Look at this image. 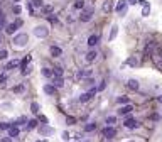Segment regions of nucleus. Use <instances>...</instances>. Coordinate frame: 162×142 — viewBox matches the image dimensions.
I'll use <instances>...</instances> for the list:
<instances>
[{
    "instance_id": "f257e3e1",
    "label": "nucleus",
    "mask_w": 162,
    "mask_h": 142,
    "mask_svg": "<svg viewBox=\"0 0 162 142\" xmlns=\"http://www.w3.org/2000/svg\"><path fill=\"white\" fill-rule=\"evenodd\" d=\"M14 44L17 47H24L27 43H29V36L27 34H24V32H20V34H17V36H14Z\"/></svg>"
},
{
    "instance_id": "f03ea898",
    "label": "nucleus",
    "mask_w": 162,
    "mask_h": 142,
    "mask_svg": "<svg viewBox=\"0 0 162 142\" xmlns=\"http://www.w3.org/2000/svg\"><path fill=\"white\" fill-rule=\"evenodd\" d=\"M47 34H49V29H47V26H36L34 27V36L39 39H44L47 37Z\"/></svg>"
},
{
    "instance_id": "7ed1b4c3",
    "label": "nucleus",
    "mask_w": 162,
    "mask_h": 142,
    "mask_svg": "<svg viewBox=\"0 0 162 142\" xmlns=\"http://www.w3.org/2000/svg\"><path fill=\"white\" fill-rule=\"evenodd\" d=\"M91 17H93V7H85L83 12H81V15H79V21L81 22H90Z\"/></svg>"
},
{
    "instance_id": "20e7f679",
    "label": "nucleus",
    "mask_w": 162,
    "mask_h": 142,
    "mask_svg": "<svg viewBox=\"0 0 162 142\" xmlns=\"http://www.w3.org/2000/svg\"><path fill=\"white\" fill-rule=\"evenodd\" d=\"M95 95H96V88H91L88 93H83V95H81V96H79V102H81V103H88V102L93 98Z\"/></svg>"
},
{
    "instance_id": "39448f33",
    "label": "nucleus",
    "mask_w": 162,
    "mask_h": 142,
    "mask_svg": "<svg viewBox=\"0 0 162 142\" xmlns=\"http://www.w3.org/2000/svg\"><path fill=\"white\" fill-rule=\"evenodd\" d=\"M103 137H107V139H113L117 135V129L115 127H105V129H103Z\"/></svg>"
},
{
    "instance_id": "423d86ee",
    "label": "nucleus",
    "mask_w": 162,
    "mask_h": 142,
    "mask_svg": "<svg viewBox=\"0 0 162 142\" xmlns=\"http://www.w3.org/2000/svg\"><path fill=\"white\" fill-rule=\"evenodd\" d=\"M123 125H125V127H127V129L133 130V129H137V127H139V122H137L135 118H132V117H128L127 120L123 122Z\"/></svg>"
},
{
    "instance_id": "0eeeda50",
    "label": "nucleus",
    "mask_w": 162,
    "mask_h": 142,
    "mask_svg": "<svg viewBox=\"0 0 162 142\" xmlns=\"http://www.w3.org/2000/svg\"><path fill=\"white\" fill-rule=\"evenodd\" d=\"M96 58H98V52L95 51V49H90V51L86 52V63H93L95 59H96Z\"/></svg>"
},
{
    "instance_id": "6e6552de",
    "label": "nucleus",
    "mask_w": 162,
    "mask_h": 142,
    "mask_svg": "<svg viewBox=\"0 0 162 142\" xmlns=\"http://www.w3.org/2000/svg\"><path fill=\"white\" fill-rule=\"evenodd\" d=\"M49 52H51L52 58H61V54H63V49H61L59 46H51Z\"/></svg>"
},
{
    "instance_id": "1a4fd4ad",
    "label": "nucleus",
    "mask_w": 162,
    "mask_h": 142,
    "mask_svg": "<svg viewBox=\"0 0 162 142\" xmlns=\"http://www.w3.org/2000/svg\"><path fill=\"white\" fill-rule=\"evenodd\" d=\"M125 9H127V2H125V0H118V4H117L115 10L118 14H125Z\"/></svg>"
},
{
    "instance_id": "9d476101",
    "label": "nucleus",
    "mask_w": 162,
    "mask_h": 142,
    "mask_svg": "<svg viewBox=\"0 0 162 142\" xmlns=\"http://www.w3.org/2000/svg\"><path fill=\"white\" fill-rule=\"evenodd\" d=\"M98 41H100L98 36H90V37H88V47H90V49H93V47L98 44Z\"/></svg>"
},
{
    "instance_id": "9b49d317",
    "label": "nucleus",
    "mask_w": 162,
    "mask_h": 142,
    "mask_svg": "<svg viewBox=\"0 0 162 142\" xmlns=\"http://www.w3.org/2000/svg\"><path fill=\"white\" fill-rule=\"evenodd\" d=\"M17 24H15V22H12V24H9V26L5 27V30H7V34L9 36H12V34H15V32H17Z\"/></svg>"
},
{
    "instance_id": "f8f14e48",
    "label": "nucleus",
    "mask_w": 162,
    "mask_h": 142,
    "mask_svg": "<svg viewBox=\"0 0 162 142\" xmlns=\"http://www.w3.org/2000/svg\"><path fill=\"white\" fill-rule=\"evenodd\" d=\"M132 110H133V107H132V105H125V107H122V108H120V110H118V113H120V115H128V113H130V112H132Z\"/></svg>"
},
{
    "instance_id": "ddd939ff",
    "label": "nucleus",
    "mask_w": 162,
    "mask_h": 142,
    "mask_svg": "<svg viewBox=\"0 0 162 142\" xmlns=\"http://www.w3.org/2000/svg\"><path fill=\"white\" fill-rule=\"evenodd\" d=\"M39 132L42 134V135H52L54 130H52L51 127H47V124H46V127H39Z\"/></svg>"
},
{
    "instance_id": "4468645a",
    "label": "nucleus",
    "mask_w": 162,
    "mask_h": 142,
    "mask_svg": "<svg viewBox=\"0 0 162 142\" xmlns=\"http://www.w3.org/2000/svg\"><path fill=\"white\" fill-rule=\"evenodd\" d=\"M127 86H128V88H130L132 91H137V90H139V81H137V80H128V81H127Z\"/></svg>"
},
{
    "instance_id": "2eb2a0df",
    "label": "nucleus",
    "mask_w": 162,
    "mask_h": 142,
    "mask_svg": "<svg viewBox=\"0 0 162 142\" xmlns=\"http://www.w3.org/2000/svg\"><path fill=\"white\" fill-rule=\"evenodd\" d=\"M111 10H113V4H111L110 0H105V2H103V12L110 14Z\"/></svg>"
},
{
    "instance_id": "dca6fc26",
    "label": "nucleus",
    "mask_w": 162,
    "mask_h": 142,
    "mask_svg": "<svg viewBox=\"0 0 162 142\" xmlns=\"http://www.w3.org/2000/svg\"><path fill=\"white\" fill-rule=\"evenodd\" d=\"M20 65V59H12L7 63V66H5V69H14V68H17V66Z\"/></svg>"
},
{
    "instance_id": "f3484780",
    "label": "nucleus",
    "mask_w": 162,
    "mask_h": 142,
    "mask_svg": "<svg viewBox=\"0 0 162 142\" xmlns=\"http://www.w3.org/2000/svg\"><path fill=\"white\" fill-rule=\"evenodd\" d=\"M7 130H9V137H12V139H14V137H17L19 132H20V130H19V127H12V125H10Z\"/></svg>"
},
{
    "instance_id": "a211bd4d",
    "label": "nucleus",
    "mask_w": 162,
    "mask_h": 142,
    "mask_svg": "<svg viewBox=\"0 0 162 142\" xmlns=\"http://www.w3.org/2000/svg\"><path fill=\"white\" fill-rule=\"evenodd\" d=\"M41 73H42V76L47 78V80H51V78L54 76V73H52L51 68H42V71H41Z\"/></svg>"
},
{
    "instance_id": "6ab92c4d",
    "label": "nucleus",
    "mask_w": 162,
    "mask_h": 142,
    "mask_svg": "<svg viewBox=\"0 0 162 142\" xmlns=\"http://www.w3.org/2000/svg\"><path fill=\"white\" fill-rule=\"evenodd\" d=\"M44 93L46 95H54L56 93V88H54V85H44Z\"/></svg>"
},
{
    "instance_id": "aec40b11",
    "label": "nucleus",
    "mask_w": 162,
    "mask_h": 142,
    "mask_svg": "<svg viewBox=\"0 0 162 142\" xmlns=\"http://www.w3.org/2000/svg\"><path fill=\"white\" fill-rule=\"evenodd\" d=\"M73 9L74 10H83L85 9V0H76V2L73 4Z\"/></svg>"
},
{
    "instance_id": "412c9836",
    "label": "nucleus",
    "mask_w": 162,
    "mask_h": 142,
    "mask_svg": "<svg viewBox=\"0 0 162 142\" xmlns=\"http://www.w3.org/2000/svg\"><path fill=\"white\" fill-rule=\"evenodd\" d=\"M63 86H64L63 76H56V78H54V88H63Z\"/></svg>"
},
{
    "instance_id": "4be33fe9",
    "label": "nucleus",
    "mask_w": 162,
    "mask_h": 142,
    "mask_svg": "<svg viewBox=\"0 0 162 142\" xmlns=\"http://www.w3.org/2000/svg\"><path fill=\"white\" fill-rule=\"evenodd\" d=\"M44 5V0H30V7L32 9H41Z\"/></svg>"
},
{
    "instance_id": "5701e85b",
    "label": "nucleus",
    "mask_w": 162,
    "mask_h": 142,
    "mask_svg": "<svg viewBox=\"0 0 162 142\" xmlns=\"http://www.w3.org/2000/svg\"><path fill=\"white\" fill-rule=\"evenodd\" d=\"M127 65H128V66H132V68H137V66L140 65V63H139V59H137L135 56H132V58H128Z\"/></svg>"
},
{
    "instance_id": "b1692460",
    "label": "nucleus",
    "mask_w": 162,
    "mask_h": 142,
    "mask_svg": "<svg viewBox=\"0 0 162 142\" xmlns=\"http://www.w3.org/2000/svg\"><path fill=\"white\" fill-rule=\"evenodd\" d=\"M14 93L15 95H20V93H24L26 91V85H17V86H14Z\"/></svg>"
},
{
    "instance_id": "393cba45",
    "label": "nucleus",
    "mask_w": 162,
    "mask_h": 142,
    "mask_svg": "<svg viewBox=\"0 0 162 142\" xmlns=\"http://www.w3.org/2000/svg\"><path fill=\"white\" fill-rule=\"evenodd\" d=\"M30 59H32V56H30V54H27V56H26V58H24V59L20 61V65H19V66H20V68L24 69V68H26V66H27V65H29V63H30Z\"/></svg>"
},
{
    "instance_id": "a878e982",
    "label": "nucleus",
    "mask_w": 162,
    "mask_h": 142,
    "mask_svg": "<svg viewBox=\"0 0 162 142\" xmlns=\"http://www.w3.org/2000/svg\"><path fill=\"white\" fill-rule=\"evenodd\" d=\"M52 10H54V7H52L51 4H47V5H42V12L46 14V15H49V14H52Z\"/></svg>"
},
{
    "instance_id": "bb28decb",
    "label": "nucleus",
    "mask_w": 162,
    "mask_h": 142,
    "mask_svg": "<svg viewBox=\"0 0 162 142\" xmlns=\"http://www.w3.org/2000/svg\"><path fill=\"white\" fill-rule=\"evenodd\" d=\"M37 125H39V120H36V118H34V120H29V122H27V130L36 129Z\"/></svg>"
},
{
    "instance_id": "cd10ccee",
    "label": "nucleus",
    "mask_w": 162,
    "mask_h": 142,
    "mask_svg": "<svg viewBox=\"0 0 162 142\" xmlns=\"http://www.w3.org/2000/svg\"><path fill=\"white\" fill-rule=\"evenodd\" d=\"M95 129H96V124H93V122H91V124H86V125H85V132H93Z\"/></svg>"
},
{
    "instance_id": "c85d7f7f",
    "label": "nucleus",
    "mask_w": 162,
    "mask_h": 142,
    "mask_svg": "<svg viewBox=\"0 0 162 142\" xmlns=\"http://www.w3.org/2000/svg\"><path fill=\"white\" fill-rule=\"evenodd\" d=\"M128 100H130V98L123 95V96H120V98L117 100V103H120V105H127V103H128Z\"/></svg>"
},
{
    "instance_id": "c756f323",
    "label": "nucleus",
    "mask_w": 162,
    "mask_h": 142,
    "mask_svg": "<svg viewBox=\"0 0 162 142\" xmlns=\"http://www.w3.org/2000/svg\"><path fill=\"white\" fill-rule=\"evenodd\" d=\"M9 58V51L7 49H0V59L4 61V59H7Z\"/></svg>"
},
{
    "instance_id": "7c9ffc66",
    "label": "nucleus",
    "mask_w": 162,
    "mask_h": 142,
    "mask_svg": "<svg viewBox=\"0 0 162 142\" xmlns=\"http://www.w3.org/2000/svg\"><path fill=\"white\" fill-rule=\"evenodd\" d=\"M149 14H150V7H149V4H144V10H142V15H144V17H147Z\"/></svg>"
},
{
    "instance_id": "2f4dec72",
    "label": "nucleus",
    "mask_w": 162,
    "mask_h": 142,
    "mask_svg": "<svg viewBox=\"0 0 162 142\" xmlns=\"http://www.w3.org/2000/svg\"><path fill=\"white\" fill-rule=\"evenodd\" d=\"M117 32H118V27H117V26H113V27H111V34H110V41H113V39L117 37Z\"/></svg>"
},
{
    "instance_id": "473e14b6",
    "label": "nucleus",
    "mask_w": 162,
    "mask_h": 142,
    "mask_svg": "<svg viewBox=\"0 0 162 142\" xmlns=\"http://www.w3.org/2000/svg\"><path fill=\"white\" fill-rule=\"evenodd\" d=\"M152 51H154V44L152 43H147V46H145V54H150Z\"/></svg>"
},
{
    "instance_id": "72a5a7b5",
    "label": "nucleus",
    "mask_w": 162,
    "mask_h": 142,
    "mask_svg": "<svg viewBox=\"0 0 162 142\" xmlns=\"http://www.w3.org/2000/svg\"><path fill=\"white\" fill-rule=\"evenodd\" d=\"M47 21L51 22V24H58V17H56V15H52V14H49V15H47Z\"/></svg>"
},
{
    "instance_id": "f704fd0d",
    "label": "nucleus",
    "mask_w": 162,
    "mask_h": 142,
    "mask_svg": "<svg viewBox=\"0 0 162 142\" xmlns=\"http://www.w3.org/2000/svg\"><path fill=\"white\" fill-rule=\"evenodd\" d=\"M30 110H32V113H39V103L34 102V103L30 105Z\"/></svg>"
},
{
    "instance_id": "c9c22d12",
    "label": "nucleus",
    "mask_w": 162,
    "mask_h": 142,
    "mask_svg": "<svg viewBox=\"0 0 162 142\" xmlns=\"http://www.w3.org/2000/svg\"><path fill=\"white\" fill-rule=\"evenodd\" d=\"M52 73H54V76H63V68H59V66H58V68H54V71H52Z\"/></svg>"
},
{
    "instance_id": "e433bc0d",
    "label": "nucleus",
    "mask_w": 162,
    "mask_h": 142,
    "mask_svg": "<svg viewBox=\"0 0 162 142\" xmlns=\"http://www.w3.org/2000/svg\"><path fill=\"white\" fill-rule=\"evenodd\" d=\"M9 127H10L9 122H0V130H7Z\"/></svg>"
},
{
    "instance_id": "4c0bfd02",
    "label": "nucleus",
    "mask_w": 162,
    "mask_h": 142,
    "mask_svg": "<svg viewBox=\"0 0 162 142\" xmlns=\"http://www.w3.org/2000/svg\"><path fill=\"white\" fill-rule=\"evenodd\" d=\"M107 124H108V125L117 124V118H115V117H107Z\"/></svg>"
},
{
    "instance_id": "58836bf2",
    "label": "nucleus",
    "mask_w": 162,
    "mask_h": 142,
    "mask_svg": "<svg viewBox=\"0 0 162 142\" xmlns=\"http://www.w3.org/2000/svg\"><path fill=\"white\" fill-rule=\"evenodd\" d=\"M105 86H107V83L101 81V83H100V86H96V91H103V90H105Z\"/></svg>"
},
{
    "instance_id": "ea45409f",
    "label": "nucleus",
    "mask_w": 162,
    "mask_h": 142,
    "mask_svg": "<svg viewBox=\"0 0 162 142\" xmlns=\"http://www.w3.org/2000/svg\"><path fill=\"white\" fill-rule=\"evenodd\" d=\"M150 118H152V120H160V115H159V113H152V115H150Z\"/></svg>"
},
{
    "instance_id": "a19ab883",
    "label": "nucleus",
    "mask_w": 162,
    "mask_h": 142,
    "mask_svg": "<svg viewBox=\"0 0 162 142\" xmlns=\"http://www.w3.org/2000/svg\"><path fill=\"white\" fill-rule=\"evenodd\" d=\"M15 24H17V27H22L24 26V21L22 19H15Z\"/></svg>"
},
{
    "instance_id": "79ce46f5",
    "label": "nucleus",
    "mask_w": 162,
    "mask_h": 142,
    "mask_svg": "<svg viewBox=\"0 0 162 142\" xmlns=\"http://www.w3.org/2000/svg\"><path fill=\"white\" fill-rule=\"evenodd\" d=\"M20 5H15V7H14V14H20Z\"/></svg>"
},
{
    "instance_id": "37998d69",
    "label": "nucleus",
    "mask_w": 162,
    "mask_h": 142,
    "mask_svg": "<svg viewBox=\"0 0 162 142\" xmlns=\"http://www.w3.org/2000/svg\"><path fill=\"white\" fill-rule=\"evenodd\" d=\"M17 124H27V118L26 117H20V118L17 120Z\"/></svg>"
},
{
    "instance_id": "c03bdc74",
    "label": "nucleus",
    "mask_w": 162,
    "mask_h": 142,
    "mask_svg": "<svg viewBox=\"0 0 162 142\" xmlns=\"http://www.w3.org/2000/svg\"><path fill=\"white\" fill-rule=\"evenodd\" d=\"M39 122H42V124H47V118L44 115H39Z\"/></svg>"
},
{
    "instance_id": "a18cd8bd",
    "label": "nucleus",
    "mask_w": 162,
    "mask_h": 142,
    "mask_svg": "<svg viewBox=\"0 0 162 142\" xmlns=\"http://www.w3.org/2000/svg\"><path fill=\"white\" fill-rule=\"evenodd\" d=\"M0 142H12V137H9V135H7V137L0 139Z\"/></svg>"
},
{
    "instance_id": "49530a36",
    "label": "nucleus",
    "mask_w": 162,
    "mask_h": 142,
    "mask_svg": "<svg viewBox=\"0 0 162 142\" xmlns=\"http://www.w3.org/2000/svg\"><path fill=\"white\" fill-rule=\"evenodd\" d=\"M5 80H7V73H4V74H0V83H4Z\"/></svg>"
},
{
    "instance_id": "de8ad7c7",
    "label": "nucleus",
    "mask_w": 162,
    "mask_h": 142,
    "mask_svg": "<svg viewBox=\"0 0 162 142\" xmlns=\"http://www.w3.org/2000/svg\"><path fill=\"white\" fill-rule=\"evenodd\" d=\"M66 122H68V124L71 125V124H74V122H76V120H74V118H73V117H68V120H66Z\"/></svg>"
},
{
    "instance_id": "09e8293b",
    "label": "nucleus",
    "mask_w": 162,
    "mask_h": 142,
    "mask_svg": "<svg viewBox=\"0 0 162 142\" xmlns=\"http://www.w3.org/2000/svg\"><path fill=\"white\" fill-rule=\"evenodd\" d=\"M155 66H157V69H160V71H162V61H157V63H155Z\"/></svg>"
},
{
    "instance_id": "8fccbe9b",
    "label": "nucleus",
    "mask_w": 162,
    "mask_h": 142,
    "mask_svg": "<svg viewBox=\"0 0 162 142\" xmlns=\"http://www.w3.org/2000/svg\"><path fill=\"white\" fill-rule=\"evenodd\" d=\"M63 139H66V140H68V139H69V134L68 132H63Z\"/></svg>"
},
{
    "instance_id": "3c124183",
    "label": "nucleus",
    "mask_w": 162,
    "mask_h": 142,
    "mask_svg": "<svg viewBox=\"0 0 162 142\" xmlns=\"http://www.w3.org/2000/svg\"><path fill=\"white\" fill-rule=\"evenodd\" d=\"M128 4H130V5H135V4H137V0H128Z\"/></svg>"
},
{
    "instance_id": "603ef678",
    "label": "nucleus",
    "mask_w": 162,
    "mask_h": 142,
    "mask_svg": "<svg viewBox=\"0 0 162 142\" xmlns=\"http://www.w3.org/2000/svg\"><path fill=\"white\" fill-rule=\"evenodd\" d=\"M157 102H159V103H162V95H160V96H157Z\"/></svg>"
},
{
    "instance_id": "864d4df0",
    "label": "nucleus",
    "mask_w": 162,
    "mask_h": 142,
    "mask_svg": "<svg viewBox=\"0 0 162 142\" xmlns=\"http://www.w3.org/2000/svg\"><path fill=\"white\" fill-rule=\"evenodd\" d=\"M39 142H47V140H39Z\"/></svg>"
},
{
    "instance_id": "5fc2aeb1",
    "label": "nucleus",
    "mask_w": 162,
    "mask_h": 142,
    "mask_svg": "<svg viewBox=\"0 0 162 142\" xmlns=\"http://www.w3.org/2000/svg\"><path fill=\"white\" fill-rule=\"evenodd\" d=\"M14 2H20V0H14Z\"/></svg>"
},
{
    "instance_id": "6e6d98bb",
    "label": "nucleus",
    "mask_w": 162,
    "mask_h": 142,
    "mask_svg": "<svg viewBox=\"0 0 162 142\" xmlns=\"http://www.w3.org/2000/svg\"><path fill=\"white\" fill-rule=\"evenodd\" d=\"M0 43H2V36H0Z\"/></svg>"
},
{
    "instance_id": "4d7b16f0",
    "label": "nucleus",
    "mask_w": 162,
    "mask_h": 142,
    "mask_svg": "<svg viewBox=\"0 0 162 142\" xmlns=\"http://www.w3.org/2000/svg\"><path fill=\"white\" fill-rule=\"evenodd\" d=\"M128 142H135V140H128Z\"/></svg>"
}]
</instances>
